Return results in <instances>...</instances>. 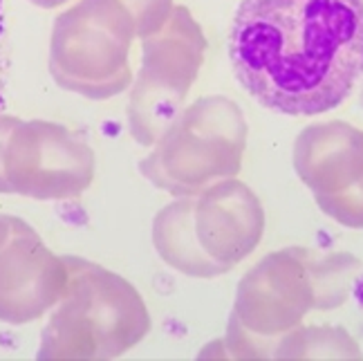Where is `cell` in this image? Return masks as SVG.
I'll return each instance as SVG.
<instances>
[{
  "label": "cell",
  "mask_w": 363,
  "mask_h": 361,
  "mask_svg": "<svg viewBox=\"0 0 363 361\" xmlns=\"http://www.w3.org/2000/svg\"><path fill=\"white\" fill-rule=\"evenodd\" d=\"M229 59L262 108L328 113L363 77V0H242Z\"/></svg>",
  "instance_id": "cell-1"
},
{
  "label": "cell",
  "mask_w": 363,
  "mask_h": 361,
  "mask_svg": "<svg viewBox=\"0 0 363 361\" xmlns=\"http://www.w3.org/2000/svg\"><path fill=\"white\" fill-rule=\"evenodd\" d=\"M69 281L61 310L52 316L38 357H117L148 330L133 287L119 276L81 260H65Z\"/></svg>",
  "instance_id": "cell-2"
},
{
  "label": "cell",
  "mask_w": 363,
  "mask_h": 361,
  "mask_svg": "<svg viewBox=\"0 0 363 361\" xmlns=\"http://www.w3.org/2000/svg\"><path fill=\"white\" fill-rule=\"evenodd\" d=\"M92 169L90 148L65 128L0 117V193L74 198L92 182Z\"/></svg>",
  "instance_id": "cell-3"
},
{
  "label": "cell",
  "mask_w": 363,
  "mask_h": 361,
  "mask_svg": "<svg viewBox=\"0 0 363 361\" xmlns=\"http://www.w3.org/2000/svg\"><path fill=\"white\" fill-rule=\"evenodd\" d=\"M125 18L113 0H83L54 27L52 67L61 86L108 96L125 83Z\"/></svg>",
  "instance_id": "cell-4"
},
{
  "label": "cell",
  "mask_w": 363,
  "mask_h": 361,
  "mask_svg": "<svg viewBox=\"0 0 363 361\" xmlns=\"http://www.w3.org/2000/svg\"><path fill=\"white\" fill-rule=\"evenodd\" d=\"M69 281L67 262L52 256L32 231L0 249V318L27 323L57 303Z\"/></svg>",
  "instance_id": "cell-5"
},
{
  "label": "cell",
  "mask_w": 363,
  "mask_h": 361,
  "mask_svg": "<svg viewBox=\"0 0 363 361\" xmlns=\"http://www.w3.org/2000/svg\"><path fill=\"white\" fill-rule=\"evenodd\" d=\"M13 225V220H0V247H3L5 243H7V238H9V233H11V227Z\"/></svg>",
  "instance_id": "cell-6"
},
{
  "label": "cell",
  "mask_w": 363,
  "mask_h": 361,
  "mask_svg": "<svg viewBox=\"0 0 363 361\" xmlns=\"http://www.w3.org/2000/svg\"><path fill=\"white\" fill-rule=\"evenodd\" d=\"M34 3H38V5H45V7H52V5H59V3H63V0H34Z\"/></svg>",
  "instance_id": "cell-7"
},
{
  "label": "cell",
  "mask_w": 363,
  "mask_h": 361,
  "mask_svg": "<svg viewBox=\"0 0 363 361\" xmlns=\"http://www.w3.org/2000/svg\"><path fill=\"white\" fill-rule=\"evenodd\" d=\"M0 34H3V5H0ZM3 101V99H0Z\"/></svg>",
  "instance_id": "cell-8"
}]
</instances>
